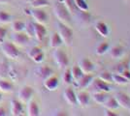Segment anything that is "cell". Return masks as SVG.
I'll use <instances>...</instances> for the list:
<instances>
[{
    "instance_id": "obj_1",
    "label": "cell",
    "mask_w": 130,
    "mask_h": 116,
    "mask_svg": "<svg viewBox=\"0 0 130 116\" xmlns=\"http://www.w3.org/2000/svg\"><path fill=\"white\" fill-rule=\"evenodd\" d=\"M54 14L58 19V21L65 23V24H70L71 20H72V17H71L70 11L65 7L63 3H61L58 1L57 3H55L54 6Z\"/></svg>"
},
{
    "instance_id": "obj_2",
    "label": "cell",
    "mask_w": 130,
    "mask_h": 116,
    "mask_svg": "<svg viewBox=\"0 0 130 116\" xmlns=\"http://www.w3.org/2000/svg\"><path fill=\"white\" fill-rule=\"evenodd\" d=\"M57 33L59 34L60 38L62 39L63 44L70 45L72 41H73V30L71 29L67 24L62 23V22H57Z\"/></svg>"
},
{
    "instance_id": "obj_3",
    "label": "cell",
    "mask_w": 130,
    "mask_h": 116,
    "mask_svg": "<svg viewBox=\"0 0 130 116\" xmlns=\"http://www.w3.org/2000/svg\"><path fill=\"white\" fill-rule=\"evenodd\" d=\"M54 50H55L54 51V59L56 65L58 66L59 69L67 68V66L69 65V57L67 55V53L59 48L54 49Z\"/></svg>"
},
{
    "instance_id": "obj_4",
    "label": "cell",
    "mask_w": 130,
    "mask_h": 116,
    "mask_svg": "<svg viewBox=\"0 0 130 116\" xmlns=\"http://www.w3.org/2000/svg\"><path fill=\"white\" fill-rule=\"evenodd\" d=\"M1 50L6 57L10 59H17L20 56V50L15 44L10 42H3L1 44Z\"/></svg>"
},
{
    "instance_id": "obj_5",
    "label": "cell",
    "mask_w": 130,
    "mask_h": 116,
    "mask_svg": "<svg viewBox=\"0 0 130 116\" xmlns=\"http://www.w3.org/2000/svg\"><path fill=\"white\" fill-rule=\"evenodd\" d=\"M29 14L34 18L35 22H38V23H41V24H45V23L48 22L49 16L41 8H32V9H30Z\"/></svg>"
},
{
    "instance_id": "obj_6",
    "label": "cell",
    "mask_w": 130,
    "mask_h": 116,
    "mask_svg": "<svg viewBox=\"0 0 130 116\" xmlns=\"http://www.w3.org/2000/svg\"><path fill=\"white\" fill-rule=\"evenodd\" d=\"M33 94H34V90L32 87L29 85H24L23 87L20 89L18 93V97L22 103H28L32 98Z\"/></svg>"
},
{
    "instance_id": "obj_7",
    "label": "cell",
    "mask_w": 130,
    "mask_h": 116,
    "mask_svg": "<svg viewBox=\"0 0 130 116\" xmlns=\"http://www.w3.org/2000/svg\"><path fill=\"white\" fill-rule=\"evenodd\" d=\"M78 65L81 68L84 74H92L95 70V64L87 57H83L81 60L79 61Z\"/></svg>"
},
{
    "instance_id": "obj_8",
    "label": "cell",
    "mask_w": 130,
    "mask_h": 116,
    "mask_svg": "<svg viewBox=\"0 0 130 116\" xmlns=\"http://www.w3.org/2000/svg\"><path fill=\"white\" fill-rule=\"evenodd\" d=\"M35 74H36V76H37L40 79H42L44 81L46 78H48L49 77L53 76L54 74V70H53L51 67L48 66V65H42V66H39L36 68Z\"/></svg>"
},
{
    "instance_id": "obj_9",
    "label": "cell",
    "mask_w": 130,
    "mask_h": 116,
    "mask_svg": "<svg viewBox=\"0 0 130 116\" xmlns=\"http://www.w3.org/2000/svg\"><path fill=\"white\" fill-rule=\"evenodd\" d=\"M32 24L34 37L39 42L43 41L44 38L47 35V29H46V27L44 26V24H41V23H38V22H32Z\"/></svg>"
},
{
    "instance_id": "obj_10",
    "label": "cell",
    "mask_w": 130,
    "mask_h": 116,
    "mask_svg": "<svg viewBox=\"0 0 130 116\" xmlns=\"http://www.w3.org/2000/svg\"><path fill=\"white\" fill-rule=\"evenodd\" d=\"M94 76L91 74H84L82 76L81 78H79L77 80V86L79 89H86L87 87H88L94 80Z\"/></svg>"
},
{
    "instance_id": "obj_11",
    "label": "cell",
    "mask_w": 130,
    "mask_h": 116,
    "mask_svg": "<svg viewBox=\"0 0 130 116\" xmlns=\"http://www.w3.org/2000/svg\"><path fill=\"white\" fill-rule=\"evenodd\" d=\"M115 98L117 99L118 103H119V106L129 109L130 107V96L126 94L124 92H118L115 95Z\"/></svg>"
},
{
    "instance_id": "obj_12",
    "label": "cell",
    "mask_w": 130,
    "mask_h": 116,
    "mask_svg": "<svg viewBox=\"0 0 130 116\" xmlns=\"http://www.w3.org/2000/svg\"><path fill=\"white\" fill-rule=\"evenodd\" d=\"M44 87L49 90V91H54L56 90V88L58 87L59 85V80H58V77H55L54 75L49 77L48 78H46L43 81Z\"/></svg>"
},
{
    "instance_id": "obj_13",
    "label": "cell",
    "mask_w": 130,
    "mask_h": 116,
    "mask_svg": "<svg viewBox=\"0 0 130 116\" xmlns=\"http://www.w3.org/2000/svg\"><path fill=\"white\" fill-rule=\"evenodd\" d=\"M63 98L67 102V104L70 105H77V96L75 91L72 87H67L63 92Z\"/></svg>"
},
{
    "instance_id": "obj_14",
    "label": "cell",
    "mask_w": 130,
    "mask_h": 116,
    "mask_svg": "<svg viewBox=\"0 0 130 116\" xmlns=\"http://www.w3.org/2000/svg\"><path fill=\"white\" fill-rule=\"evenodd\" d=\"M93 85V88L95 89L96 91H100V92H106V93H109L111 91V85L110 83L105 82L103 80L99 79V78H94L93 82L91 83Z\"/></svg>"
},
{
    "instance_id": "obj_15",
    "label": "cell",
    "mask_w": 130,
    "mask_h": 116,
    "mask_svg": "<svg viewBox=\"0 0 130 116\" xmlns=\"http://www.w3.org/2000/svg\"><path fill=\"white\" fill-rule=\"evenodd\" d=\"M108 52L110 53V56L112 58L119 59L124 54V48L122 45H120V44H116V45H113L112 48H110Z\"/></svg>"
},
{
    "instance_id": "obj_16",
    "label": "cell",
    "mask_w": 130,
    "mask_h": 116,
    "mask_svg": "<svg viewBox=\"0 0 130 116\" xmlns=\"http://www.w3.org/2000/svg\"><path fill=\"white\" fill-rule=\"evenodd\" d=\"M95 30L97 31V33L101 36V37H108L110 35V29H109V26L107 25V23H105L104 21H101V20H98L96 23H95Z\"/></svg>"
},
{
    "instance_id": "obj_17",
    "label": "cell",
    "mask_w": 130,
    "mask_h": 116,
    "mask_svg": "<svg viewBox=\"0 0 130 116\" xmlns=\"http://www.w3.org/2000/svg\"><path fill=\"white\" fill-rule=\"evenodd\" d=\"M23 112L22 103L20 100H12L11 101V114L14 116L22 115Z\"/></svg>"
},
{
    "instance_id": "obj_18",
    "label": "cell",
    "mask_w": 130,
    "mask_h": 116,
    "mask_svg": "<svg viewBox=\"0 0 130 116\" xmlns=\"http://www.w3.org/2000/svg\"><path fill=\"white\" fill-rule=\"evenodd\" d=\"M12 39L16 44H21V45L26 44L30 40V38L27 36L26 34L23 33V31L22 32H15L12 36Z\"/></svg>"
},
{
    "instance_id": "obj_19",
    "label": "cell",
    "mask_w": 130,
    "mask_h": 116,
    "mask_svg": "<svg viewBox=\"0 0 130 116\" xmlns=\"http://www.w3.org/2000/svg\"><path fill=\"white\" fill-rule=\"evenodd\" d=\"M77 96V104L81 105L82 107H86L87 106L89 103V94L86 91H80L76 94Z\"/></svg>"
},
{
    "instance_id": "obj_20",
    "label": "cell",
    "mask_w": 130,
    "mask_h": 116,
    "mask_svg": "<svg viewBox=\"0 0 130 116\" xmlns=\"http://www.w3.org/2000/svg\"><path fill=\"white\" fill-rule=\"evenodd\" d=\"M49 44L52 49H57V48H60L63 44V41H62V39L60 38L59 34L57 32H54V33L51 35Z\"/></svg>"
},
{
    "instance_id": "obj_21",
    "label": "cell",
    "mask_w": 130,
    "mask_h": 116,
    "mask_svg": "<svg viewBox=\"0 0 130 116\" xmlns=\"http://www.w3.org/2000/svg\"><path fill=\"white\" fill-rule=\"evenodd\" d=\"M77 19L83 25H87L91 21V15L87 11H80L77 14Z\"/></svg>"
},
{
    "instance_id": "obj_22",
    "label": "cell",
    "mask_w": 130,
    "mask_h": 116,
    "mask_svg": "<svg viewBox=\"0 0 130 116\" xmlns=\"http://www.w3.org/2000/svg\"><path fill=\"white\" fill-rule=\"evenodd\" d=\"M27 114L29 116H38L40 114V109H39L38 104L35 101H33V100H30L28 102Z\"/></svg>"
},
{
    "instance_id": "obj_23",
    "label": "cell",
    "mask_w": 130,
    "mask_h": 116,
    "mask_svg": "<svg viewBox=\"0 0 130 116\" xmlns=\"http://www.w3.org/2000/svg\"><path fill=\"white\" fill-rule=\"evenodd\" d=\"M103 105L105 106L106 109H110V110H114V111L119 109V107H120L117 99L115 98V96L114 97H108V99L106 100V102L103 104Z\"/></svg>"
},
{
    "instance_id": "obj_24",
    "label": "cell",
    "mask_w": 130,
    "mask_h": 116,
    "mask_svg": "<svg viewBox=\"0 0 130 116\" xmlns=\"http://www.w3.org/2000/svg\"><path fill=\"white\" fill-rule=\"evenodd\" d=\"M14 89V85L11 81L4 79V78H0V91L1 92H5V93H10Z\"/></svg>"
},
{
    "instance_id": "obj_25",
    "label": "cell",
    "mask_w": 130,
    "mask_h": 116,
    "mask_svg": "<svg viewBox=\"0 0 130 116\" xmlns=\"http://www.w3.org/2000/svg\"><path fill=\"white\" fill-rule=\"evenodd\" d=\"M110 48H111V45H110L108 42H102L95 48V53L100 56L104 55L109 51Z\"/></svg>"
},
{
    "instance_id": "obj_26",
    "label": "cell",
    "mask_w": 130,
    "mask_h": 116,
    "mask_svg": "<svg viewBox=\"0 0 130 116\" xmlns=\"http://www.w3.org/2000/svg\"><path fill=\"white\" fill-rule=\"evenodd\" d=\"M108 97L109 96L106 92H100V91H97L92 95V98L94 100V102H96L99 105H103L106 102V100L108 99Z\"/></svg>"
},
{
    "instance_id": "obj_27",
    "label": "cell",
    "mask_w": 130,
    "mask_h": 116,
    "mask_svg": "<svg viewBox=\"0 0 130 116\" xmlns=\"http://www.w3.org/2000/svg\"><path fill=\"white\" fill-rule=\"evenodd\" d=\"M9 64L7 60L0 61V78H4L9 75Z\"/></svg>"
},
{
    "instance_id": "obj_28",
    "label": "cell",
    "mask_w": 130,
    "mask_h": 116,
    "mask_svg": "<svg viewBox=\"0 0 130 116\" xmlns=\"http://www.w3.org/2000/svg\"><path fill=\"white\" fill-rule=\"evenodd\" d=\"M129 81L130 80H128L127 78H125L122 75H120L119 73L113 74V82L119 84V85H124V84H127Z\"/></svg>"
},
{
    "instance_id": "obj_29",
    "label": "cell",
    "mask_w": 130,
    "mask_h": 116,
    "mask_svg": "<svg viewBox=\"0 0 130 116\" xmlns=\"http://www.w3.org/2000/svg\"><path fill=\"white\" fill-rule=\"evenodd\" d=\"M98 78L105 81V82L112 83L113 82V74H111L108 71H102L98 75Z\"/></svg>"
},
{
    "instance_id": "obj_30",
    "label": "cell",
    "mask_w": 130,
    "mask_h": 116,
    "mask_svg": "<svg viewBox=\"0 0 130 116\" xmlns=\"http://www.w3.org/2000/svg\"><path fill=\"white\" fill-rule=\"evenodd\" d=\"M30 5L32 8H43L50 5L49 0H30Z\"/></svg>"
},
{
    "instance_id": "obj_31",
    "label": "cell",
    "mask_w": 130,
    "mask_h": 116,
    "mask_svg": "<svg viewBox=\"0 0 130 116\" xmlns=\"http://www.w3.org/2000/svg\"><path fill=\"white\" fill-rule=\"evenodd\" d=\"M71 74H72V77H73V79L77 81L79 78H81L82 76L84 75L83 71L81 70V68L79 67V65H75L71 69Z\"/></svg>"
},
{
    "instance_id": "obj_32",
    "label": "cell",
    "mask_w": 130,
    "mask_h": 116,
    "mask_svg": "<svg viewBox=\"0 0 130 116\" xmlns=\"http://www.w3.org/2000/svg\"><path fill=\"white\" fill-rule=\"evenodd\" d=\"M25 27V23L22 20H16L12 23V29L14 32H22Z\"/></svg>"
},
{
    "instance_id": "obj_33",
    "label": "cell",
    "mask_w": 130,
    "mask_h": 116,
    "mask_svg": "<svg viewBox=\"0 0 130 116\" xmlns=\"http://www.w3.org/2000/svg\"><path fill=\"white\" fill-rule=\"evenodd\" d=\"M74 4L79 11H88V4L86 0H74Z\"/></svg>"
},
{
    "instance_id": "obj_34",
    "label": "cell",
    "mask_w": 130,
    "mask_h": 116,
    "mask_svg": "<svg viewBox=\"0 0 130 116\" xmlns=\"http://www.w3.org/2000/svg\"><path fill=\"white\" fill-rule=\"evenodd\" d=\"M62 80L65 84H71L73 82V77H72V74H71V69H66L62 75Z\"/></svg>"
},
{
    "instance_id": "obj_35",
    "label": "cell",
    "mask_w": 130,
    "mask_h": 116,
    "mask_svg": "<svg viewBox=\"0 0 130 116\" xmlns=\"http://www.w3.org/2000/svg\"><path fill=\"white\" fill-rule=\"evenodd\" d=\"M61 3H63L65 7L70 11V13H75L76 12V7L74 4V0H59Z\"/></svg>"
},
{
    "instance_id": "obj_36",
    "label": "cell",
    "mask_w": 130,
    "mask_h": 116,
    "mask_svg": "<svg viewBox=\"0 0 130 116\" xmlns=\"http://www.w3.org/2000/svg\"><path fill=\"white\" fill-rule=\"evenodd\" d=\"M12 16L5 11H0V23H9L11 22Z\"/></svg>"
},
{
    "instance_id": "obj_37",
    "label": "cell",
    "mask_w": 130,
    "mask_h": 116,
    "mask_svg": "<svg viewBox=\"0 0 130 116\" xmlns=\"http://www.w3.org/2000/svg\"><path fill=\"white\" fill-rule=\"evenodd\" d=\"M41 51H43L41 48H39V47H34V48H32L31 50H28V52H27V55H28V57H29V58L33 59V58H34L35 56L37 55V54H39Z\"/></svg>"
},
{
    "instance_id": "obj_38",
    "label": "cell",
    "mask_w": 130,
    "mask_h": 116,
    "mask_svg": "<svg viewBox=\"0 0 130 116\" xmlns=\"http://www.w3.org/2000/svg\"><path fill=\"white\" fill-rule=\"evenodd\" d=\"M24 33L26 34L27 36L30 38L34 36V32H33V24L32 22H26L25 23V27H24Z\"/></svg>"
},
{
    "instance_id": "obj_39",
    "label": "cell",
    "mask_w": 130,
    "mask_h": 116,
    "mask_svg": "<svg viewBox=\"0 0 130 116\" xmlns=\"http://www.w3.org/2000/svg\"><path fill=\"white\" fill-rule=\"evenodd\" d=\"M7 32H8L7 28L0 26V44H2L4 42V40L6 38V35H7Z\"/></svg>"
},
{
    "instance_id": "obj_40",
    "label": "cell",
    "mask_w": 130,
    "mask_h": 116,
    "mask_svg": "<svg viewBox=\"0 0 130 116\" xmlns=\"http://www.w3.org/2000/svg\"><path fill=\"white\" fill-rule=\"evenodd\" d=\"M44 58H45V54H44L43 51H41L39 54H37V55L33 58L32 60L34 61V62H36V63H41V62L44 61Z\"/></svg>"
},
{
    "instance_id": "obj_41",
    "label": "cell",
    "mask_w": 130,
    "mask_h": 116,
    "mask_svg": "<svg viewBox=\"0 0 130 116\" xmlns=\"http://www.w3.org/2000/svg\"><path fill=\"white\" fill-rule=\"evenodd\" d=\"M119 74L122 75L125 78H127L128 80H130V70H129V69H127V68H126V69H124L123 71H121V72L119 73Z\"/></svg>"
},
{
    "instance_id": "obj_42",
    "label": "cell",
    "mask_w": 130,
    "mask_h": 116,
    "mask_svg": "<svg viewBox=\"0 0 130 116\" xmlns=\"http://www.w3.org/2000/svg\"><path fill=\"white\" fill-rule=\"evenodd\" d=\"M104 115L105 116H118L117 113H115L114 110H110V109H106L104 112Z\"/></svg>"
},
{
    "instance_id": "obj_43",
    "label": "cell",
    "mask_w": 130,
    "mask_h": 116,
    "mask_svg": "<svg viewBox=\"0 0 130 116\" xmlns=\"http://www.w3.org/2000/svg\"><path fill=\"white\" fill-rule=\"evenodd\" d=\"M54 115H58V116H67L69 115L68 113H67V111L66 110H57L55 113H54Z\"/></svg>"
},
{
    "instance_id": "obj_44",
    "label": "cell",
    "mask_w": 130,
    "mask_h": 116,
    "mask_svg": "<svg viewBox=\"0 0 130 116\" xmlns=\"http://www.w3.org/2000/svg\"><path fill=\"white\" fill-rule=\"evenodd\" d=\"M4 115H6V110L2 106H0V116H4Z\"/></svg>"
},
{
    "instance_id": "obj_45",
    "label": "cell",
    "mask_w": 130,
    "mask_h": 116,
    "mask_svg": "<svg viewBox=\"0 0 130 116\" xmlns=\"http://www.w3.org/2000/svg\"><path fill=\"white\" fill-rule=\"evenodd\" d=\"M8 1H9V0H0V4H5Z\"/></svg>"
},
{
    "instance_id": "obj_46",
    "label": "cell",
    "mask_w": 130,
    "mask_h": 116,
    "mask_svg": "<svg viewBox=\"0 0 130 116\" xmlns=\"http://www.w3.org/2000/svg\"><path fill=\"white\" fill-rule=\"evenodd\" d=\"M1 100H2V95H1V93H0V102H1Z\"/></svg>"
},
{
    "instance_id": "obj_47",
    "label": "cell",
    "mask_w": 130,
    "mask_h": 116,
    "mask_svg": "<svg viewBox=\"0 0 130 116\" xmlns=\"http://www.w3.org/2000/svg\"><path fill=\"white\" fill-rule=\"evenodd\" d=\"M129 70H130V64H129Z\"/></svg>"
},
{
    "instance_id": "obj_48",
    "label": "cell",
    "mask_w": 130,
    "mask_h": 116,
    "mask_svg": "<svg viewBox=\"0 0 130 116\" xmlns=\"http://www.w3.org/2000/svg\"><path fill=\"white\" fill-rule=\"evenodd\" d=\"M129 111H130V107H129Z\"/></svg>"
}]
</instances>
